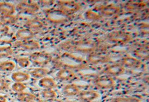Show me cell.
I'll return each mask as SVG.
<instances>
[{
    "label": "cell",
    "mask_w": 149,
    "mask_h": 102,
    "mask_svg": "<svg viewBox=\"0 0 149 102\" xmlns=\"http://www.w3.org/2000/svg\"><path fill=\"white\" fill-rule=\"evenodd\" d=\"M61 47L69 52H78L81 53L91 54L95 52L97 44L95 42L92 41H73L67 42L63 44Z\"/></svg>",
    "instance_id": "obj_1"
},
{
    "label": "cell",
    "mask_w": 149,
    "mask_h": 102,
    "mask_svg": "<svg viewBox=\"0 0 149 102\" xmlns=\"http://www.w3.org/2000/svg\"><path fill=\"white\" fill-rule=\"evenodd\" d=\"M45 15L47 20L54 24L64 23L69 19V15L65 14L58 8L47 10L45 11Z\"/></svg>",
    "instance_id": "obj_2"
},
{
    "label": "cell",
    "mask_w": 149,
    "mask_h": 102,
    "mask_svg": "<svg viewBox=\"0 0 149 102\" xmlns=\"http://www.w3.org/2000/svg\"><path fill=\"white\" fill-rule=\"evenodd\" d=\"M29 59L31 63H33L34 66L42 68L52 61V57L47 53L37 51L30 55Z\"/></svg>",
    "instance_id": "obj_3"
},
{
    "label": "cell",
    "mask_w": 149,
    "mask_h": 102,
    "mask_svg": "<svg viewBox=\"0 0 149 102\" xmlns=\"http://www.w3.org/2000/svg\"><path fill=\"white\" fill-rule=\"evenodd\" d=\"M40 10L39 5L35 2L23 1L16 6V11L21 14H32L38 13Z\"/></svg>",
    "instance_id": "obj_4"
},
{
    "label": "cell",
    "mask_w": 149,
    "mask_h": 102,
    "mask_svg": "<svg viewBox=\"0 0 149 102\" xmlns=\"http://www.w3.org/2000/svg\"><path fill=\"white\" fill-rule=\"evenodd\" d=\"M58 9L69 16L74 14L81 8V6L72 1H61L58 3Z\"/></svg>",
    "instance_id": "obj_5"
},
{
    "label": "cell",
    "mask_w": 149,
    "mask_h": 102,
    "mask_svg": "<svg viewBox=\"0 0 149 102\" xmlns=\"http://www.w3.org/2000/svg\"><path fill=\"white\" fill-rule=\"evenodd\" d=\"M93 84L96 88L106 90L112 88L115 86V82L113 78L109 76H102L95 79Z\"/></svg>",
    "instance_id": "obj_6"
},
{
    "label": "cell",
    "mask_w": 149,
    "mask_h": 102,
    "mask_svg": "<svg viewBox=\"0 0 149 102\" xmlns=\"http://www.w3.org/2000/svg\"><path fill=\"white\" fill-rule=\"evenodd\" d=\"M107 38L109 41L113 43L124 44L130 41L131 37L123 32L116 31L109 33L107 35Z\"/></svg>",
    "instance_id": "obj_7"
},
{
    "label": "cell",
    "mask_w": 149,
    "mask_h": 102,
    "mask_svg": "<svg viewBox=\"0 0 149 102\" xmlns=\"http://www.w3.org/2000/svg\"><path fill=\"white\" fill-rule=\"evenodd\" d=\"M14 46L16 48H21L29 51H36L40 47L39 42L33 39L25 41H17L14 43Z\"/></svg>",
    "instance_id": "obj_8"
},
{
    "label": "cell",
    "mask_w": 149,
    "mask_h": 102,
    "mask_svg": "<svg viewBox=\"0 0 149 102\" xmlns=\"http://www.w3.org/2000/svg\"><path fill=\"white\" fill-rule=\"evenodd\" d=\"M77 95L78 99L81 102H93L100 96L98 92L93 90L80 91Z\"/></svg>",
    "instance_id": "obj_9"
},
{
    "label": "cell",
    "mask_w": 149,
    "mask_h": 102,
    "mask_svg": "<svg viewBox=\"0 0 149 102\" xmlns=\"http://www.w3.org/2000/svg\"><path fill=\"white\" fill-rule=\"evenodd\" d=\"M87 60L92 65H100L107 63L110 60V58L107 55L93 53L88 55Z\"/></svg>",
    "instance_id": "obj_10"
},
{
    "label": "cell",
    "mask_w": 149,
    "mask_h": 102,
    "mask_svg": "<svg viewBox=\"0 0 149 102\" xmlns=\"http://www.w3.org/2000/svg\"><path fill=\"white\" fill-rule=\"evenodd\" d=\"M16 13V6L13 4L8 2H0L1 16L14 15Z\"/></svg>",
    "instance_id": "obj_11"
},
{
    "label": "cell",
    "mask_w": 149,
    "mask_h": 102,
    "mask_svg": "<svg viewBox=\"0 0 149 102\" xmlns=\"http://www.w3.org/2000/svg\"><path fill=\"white\" fill-rule=\"evenodd\" d=\"M35 36V33L31 30L26 27L19 29L15 35L16 39L19 41H29L33 39Z\"/></svg>",
    "instance_id": "obj_12"
},
{
    "label": "cell",
    "mask_w": 149,
    "mask_h": 102,
    "mask_svg": "<svg viewBox=\"0 0 149 102\" xmlns=\"http://www.w3.org/2000/svg\"><path fill=\"white\" fill-rule=\"evenodd\" d=\"M125 71V68L121 63H114L109 65L103 70V72L107 75L119 76Z\"/></svg>",
    "instance_id": "obj_13"
},
{
    "label": "cell",
    "mask_w": 149,
    "mask_h": 102,
    "mask_svg": "<svg viewBox=\"0 0 149 102\" xmlns=\"http://www.w3.org/2000/svg\"><path fill=\"white\" fill-rule=\"evenodd\" d=\"M97 11H99L100 14L101 16H111L118 14L120 12V8L112 5L101 6L98 8Z\"/></svg>",
    "instance_id": "obj_14"
},
{
    "label": "cell",
    "mask_w": 149,
    "mask_h": 102,
    "mask_svg": "<svg viewBox=\"0 0 149 102\" xmlns=\"http://www.w3.org/2000/svg\"><path fill=\"white\" fill-rule=\"evenodd\" d=\"M25 27L31 30L34 33L39 32L44 27V23L38 19H30L26 21Z\"/></svg>",
    "instance_id": "obj_15"
},
{
    "label": "cell",
    "mask_w": 149,
    "mask_h": 102,
    "mask_svg": "<svg viewBox=\"0 0 149 102\" xmlns=\"http://www.w3.org/2000/svg\"><path fill=\"white\" fill-rule=\"evenodd\" d=\"M17 99L21 102H43L40 98L36 95L25 91L17 93Z\"/></svg>",
    "instance_id": "obj_16"
},
{
    "label": "cell",
    "mask_w": 149,
    "mask_h": 102,
    "mask_svg": "<svg viewBox=\"0 0 149 102\" xmlns=\"http://www.w3.org/2000/svg\"><path fill=\"white\" fill-rule=\"evenodd\" d=\"M56 77L61 81H68L73 79L75 76V74L72 70L69 68H61L57 72Z\"/></svg>",
    "instance_id": "obj_17"
},
{
    "label": "cell",
    "mask_w": 149,
    "mask_h": 102,
    "mask_svg": "<svg viewBox=\"0 0 149 102\" xmlns=\"http://www.w3.org/2000/svg\"><path fill=\"white\" fill-rule=\"evenodd\" d=\"M121 64L124 68H138L141 66L142 62L140 60L135 58L132 57H126L122 59Z\"/></svg>",
    "instance_id": "obj_18"
},
{
    "label": "cell",
    "mask_w": 149,
    "mask_h": 102,
    "mask_svg": "<svg viewBox=\"0 0 149 102\" xmlns=\"http://www.w3.org/2000/svg\"><path fill=\"white\" fill-rule=\"evenodd\" d=\"M62 91L63 94L67 96H73L78 95L81 90L74 84H69L65 85Z\"/></svg>",
    "instance_id": "obj_19"
},
{
    "label": "cell",
    "mask_w": 149,
    "mask_h": 102,
    "mask_svg": "<svg viewBox=\"0 0 149 102\" xmlns=\"http://www.w3.org/2000/svg\"><path fill=\"white\" fill-rule=\"evenodd\" d=\"M39 87L44 89H53L56 85L54 80L50 77H44L38 83Z\"/></svg>",
    "instance_id": "obj_20"
},
{
    "label": "cell",
    "mask_w": 149,
    "mask_h": 102,
    "mask_svg": "<svg viewBox=\"0 0 149 102\" xmlns=\"http://www.w3.org/2000/svg\"><path fill=\"white\" fill-rule=\"evenodd\" d=\"M11 79L15 82H26L30 78V75L28 73L21 71L15 72L11 75Z\"/></svg>",
    "instance_id": "obj_21"
},
{
    "label": "cell",
    "mask_w": 149,
    "mask_h": 102,
    "mask_svg": "<svg viewBox=\"0 0 149 102\" xmlns=\"http://www.w3.org/2000/svg\"><path fill=\"white\" fill-rule=\"evenodd\" d=\"M49 72V70L47 68H35L33 70L31 71L29 74L30 75V76H31L34 78L41 79L44 77H45V76L47 75Z\"/></svg>",
    "instance_id": "obj_22"
},
{
    "label": "cell",
    "mask_w": 149,
    "mask_h": 102,
    "mask_svg": "<svg viewBox=\"0 0 149 102\" xmlns=\"http://www.w3.org/2000/svg\"><path fill=\"white\" fill-rule=\"evenodd\" d=\"M16 68V63L13 61H5L0 62V71L2 72H11Z\"/></svg>",
    "instance_id": "obj_23"
},
{
    "label": "cell",
    "mask_w": 149,
    "mask_h": 102,
    "mask_svg": "<svg viewBox=\"0 0 149 102\" xmlns=\"http://www.w3.org/2000/svg\"><path fill=\"white\" fill-rule=\"evenodd\" d=\"M14 54V49L11 46H0V58L10 57Z\"/></svg>",
    "instance_id": "obj_24"
},
{
    "label": "cell",
    "mask_w": 149,
    "mask_h": 102,
    "mask_svg": "<svg viewBox=\"0 0 149 102\" xmlns=\"http://www.w3.org/2000/svg\"><path fill=\"white\" fill-rule=\"evenodd\" d=\"M0 18H1L0 21L5 23L8 26L15 24L19 20L18 16L15 15H11V16H1Z\"/></svg>",
    "instance_id": "obj_25"
},
{
    "label": "cell",
    "mask_w": 149,
    "mask_h": 102,
    "mask_svg": "<svg viewBox=\"0 0 149 102\" xmlns=\"http://www.w3.org/2000/svg\"><path fill=\"white\" fill-rule=\"evenodd\" d=\"M111 102H141L140 99L133 96H118L112 99Z\"/></svg>",
    "instance_id": "obj_26"
},
{
    "label": "cell",
    "mask_w": 149,
    "mask_h": 102,
    "mask_svg": "<svg viewBox=\"0 0 149 102\" xmlns=\"http://www.w3.org/2000/svg\"><path fill=\"white\" fill-rule=\"evenodd\" d=\"M84 16L86 19L92 20H98L102 18V16L100 14H98L91 10H89L86 11Z\"/></svg>",
    "instance_id": "obj_27"
},
{
    "label": "cell",
    "mask_w": 149,
    "mask_h": 102,
    "mask_svg": "<svg viewBox=\"0 0 149 102\" xmlns=\"http://www.w3.org/2000/svg\"><path fill=\"white\" fill-rule=\"evenodd\" d=\"M56 95V93L53 89H44L41 92L42 96L45 99V100L55 98Z\"/></svg>",
    "instance_id": "obj_28"
},
{
    "label": "cell",
    "mask_w": 149,
    "mask_h": 102,
    "mask_svg": "<svg viewBox=\"0 0 149 102\" xmlns=\"http://www.w3.org/2000/svg\"><path fill=\"white\" fill-rule=\"evenodd\" d=\"M17 63L19 66L22 68H26L29 66L31 64L29 57H21L17 59Z\"/></svg>",
    "instance_id": "obj_29"
},
{
    "label": "cell",
    "mask_w": 149,
    "mask_h": 102,
    "mask_svg": "<svg viewBox=\"0 0 149 102\" xmlns=\"http://www.w3.org/2000/svg\"><path fill=\"white\" fill-rule=\"evenodd\" d=\"M12 90L17 93H20L24 91L26 89V86L22 82H15L11 87Z\"/></svg>",
    "instance_id": "obj_30"
},
{
    "label": "cell",
    "mask_w": 149,
    "mask_h": 102,
    "mask_svg": "<svg viewBox=\"0 0 149 102\" xmlns=\"http://www.w3.org/2000/svg\"><path fill=\"white\" fill-rule=\"evenodd\" d=\"M135 55L140 58H148L149 57V51L148 49H139L136 51Z\"/></svg>",
    "instance_id": "obj_31"
},
{
    "label": "cell",
    "mask_w": 149,
    "mask_h": 102,
    "mask_svg": "<svg viewBox=\"0 0 149 102\" xmlns=\"http://www.w3.org/2000/svg\"><path fill=\"white\" fill-rule=\"evenodd\" d=\"M10 88V84L0 77V91H6Z\"/></svg>",
    "instance_id": "obj_32"
},
{
    "label": "cell",
    "mask_w": 149,
    "mask_h": 102,
    "mask_svg": "<svg viewBox=\"0 0 149 102\" xmlns=\"http://www.w3.org/2000/svg\"><path fill=\"white\" fill-rule=\"evenodd\" d=\"M10 30V27L5 23L0 21V34H6Z\"/></svg>",
    "instance_id": "obj_33"
},
{
    "label": "cell",
    "mask_w": 149,
    "mask_h": 102,
    "mask_svg": "<svg viewBox=\"0 0 149 102\" xmlns=\"http://www.w3.org/2000/svg\"><path fill=\"white\" fill-rule=\"evenodd\" d=\"M63 102L61 100L55 98H53V99H47L44 102Z\"/></svg>",
    "instance_id": "obj_34"
},
{
    "label": "cell",
    "mask_w": 149,
    "mask_h": 102,
    "mask_svg": "<svg viewBox=\"0 0 149 102\" xmlns=\"http://www.w3.org/2000/svg\"><path fill=\"white\" fill-rule=\"evenodd\" d=\"M7 102V98L4 95H0V102Z\"/></svg>",
    "instance_id": "obj_35"
},
{
    "label": "cell",
    "mask_w": 149,
    "mask_h": 102,
    "mask_svg": "<svg viewBox=\"0 0 149 102\" xmlns=\"http://www.w3.org/2000/svg\"></svg>",
    "instance_id": "obj_36"
}]
</instances>
